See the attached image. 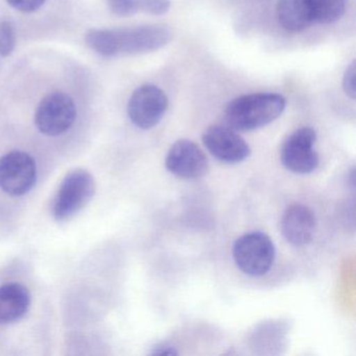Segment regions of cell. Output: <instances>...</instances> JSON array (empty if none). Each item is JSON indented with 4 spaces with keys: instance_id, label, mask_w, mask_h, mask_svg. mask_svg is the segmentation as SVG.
I'll use <instances>...</instances> for the list:
<instances>
[{
    "instance_id": "17",
    "label": "cell",
    "mask_w": 356,
    "mask_h": 356,
    "mask_svg": "<svg viewBox=\"0 0 356 356\" xmlns=\"http://www.w3.org/2000/svg\"><path fill=\"white\" fill-rule=\"evenodd\" d=\"M110 11L118 17H130L138 13L133 0H107Z\"/></svg>"
},
{
    "instance_id": "6",
    "label": "cell",
    "mask_w": 356,
    "mask_h": 356,
    "mask_svg": "<svg viewBox=\"0 0 356 356\" xmlns=\"http://www.w3.org/2000/svg\"><path fill=\"white\" fill-rule=\"evenodd\" d=\"M36 181V162L28 153L10 152L0 159V188L8 195H26L32 191Z\"/></svg>"
},
{
    "instance_id": "18",
    "label": "cell",
    "mask_w": 356,
    "mask_h": 356,
    "mask_svg": "<svg viewBox=\"0 0 356 356\" xmlns=\"http://www.w3.org/2000/svg\"><path fill=\"white\" fill-rule=\"evenodd\" d=\"M356 64L355 61H352V63L348 66L346 70L345 74L343 79V88L346 95L350 99H354L356 97Z\"/></svg>"
},
{
    "instance_id": "14",
    "label": "cell",
    "mask_w": 356,
    "mask_h": 356,
    "mask_svg": "<svg viewBox=\"0 0 356 356\" xmlns=\"http://www.w3.org/2000/svg\"><path fill=\"white\" fill-rule=\"evenodd\" d=\"M314 22L334 24L345 13L346 0H312Z\"/></svg>"
},
{
    "instance_id": "10",
    "label": "cell",
    "mask_w": 356,
    "mask_h": 356,
    "mask_svg": "<svg viewBox=\"0 0 356 356\" xmlns=\"http://www.w3.org/2000/svg\"><path fill=\"white\" fill-rule=\"evenodd\" d=\"M202 139L209 153L226 163H239L251 154V149L245 139L228 126L209 127Z\"/></svg>"
},
{
    "instance_id": "13",
    "label": "cell",
    "mask_w": 356,
    "mask_h": 356,
    "mask_svg": "<svg viewBox=\"0 0 356 356\" xmlns=\"http://www.w3.org/2000/svg\"><path fill=\"white\" fill-rule=\"evenodd\" d=\"M277 16L284 30L302 32L314 22L312 0H279Z\"/></svg>"
},
{
    "instance_id": "16",
    "label": "cell",
    "mask_w": 356,
    "mask_h": 356,
    "mask_svg": "<svg viewBox=\"0 0 356 356\" xmlns=\"http://www.w3.org/2000/svg\"><path fill=\"white\" fill-rule=\"evenodd\" d=\"M137 12L154 16L165 15L170 9V0H133Z\"/></svg>"
},
{
    "instance_id": "20",
    "label": "cell",
    "mask_w": 356,
    "mask_h": 356,
    "mask_svg": "<svg viewBox=\"0 0 356 356\" xmlns=\"http://www.w3.org/2000/svg\"><path fill=\"white\" fill-rule=\"evenodd\" d=\"M178 354V351H177L176 348L172 347V346L168 345V343H161V345H157L156 347L153 348V351H152V355H177Z\"/></svg>"
},
{
    "instance_id": "7",
    "label": "cell",
    "mask_w": 356,
    "mask_h": 356,
    "mask_svg": "<svg viewBox=\"0 0 356 356\" xmlns=\"http://www.w3.org/2000/svg\"><path fill=\"white\" fill-rule=\"evenodd\" d=\"M168 108V99L162 89L155 85H143L129 99L128 115L137 128L149 130L161 122Z\"/></svg>"
},
{
    "instance_id": "15",
    "label": "cell",
    "mask_w": 356,
    "mask_h": 356,
    "mask_svg": "<svg viewBox=\"0 0 356 356\" xmlns=\"http://www.w3.org/2000/svg\"><path fill=\"white\" fill-rule=\"evenodd\" d=\"M16 45V33L14 24L10 20L0 22V57L12 55Z\"/></svg>"
},
{
    "instance_id": "2",
    "label": "cell",
    "mask_w": 356,
    "mask_h": 356,
    "mask_svg": "<svg viewBox=\"0 0 356 356\" xmlns=\"http://www.w3.org/2000/svg\"><path fill=\"white\" fill-rule=\"evenodd\" d=\"M286 101L277 93H254L231 101L225 109L227 126L235 131L257 130L276 120L284 111Z\"/></svg>"
},
{
    "instance_id": "5",
    "label": "cell",
    "mask_w": 356,
    "mask_h": 356,
    "mask_svg": "<svg viewBox=\"0 0 356 356\" xmlns=\"http://www.w3.org/2000/svg\"><path fill=\"white\" fill-rule=\"evenodd\" d=\"M76 107L74 99L63 92H54L39 104L35 124L47 136H59L76 122Z\"/></svg>"
},
{
    "instance_id": "8",
    "label": "cell",
    "mask_w": 356,
    "mask_h": 356,
    "mask_svg": "<svg viewBox=\"0 0 356 356\" xmlns=\"http://www.w3.org/2000/svg\"><path fill=\"white\" fill-rule=\"evenodd\" d=\"M316 133L304 127L289 135L281 147L283 166L293 174L305 175L314 172L318 164V155L314 151Z\"/></svg>"
},
{
    "instance_id": "4",
    "label": "cell",
    "mask_w": 356,
    "mask_h": 356,
    "mask_svg": "<svg viewBox=\"0 0 356 356\" xmlns=\"http://www.w3.org/2000/svg\"><path fill=\"white\" fill-rule=\"evenodd\" d=\"M95 182L90 172L85 170H72L66 175L54 201V216L58 220H70L92 199Z\"/></svg>"
},
{
    "instance_id": "3",
    "label": "cell",
    "mask_w": 356,
    "mask_h": 356,
    "mask_svg": "<svg viewBox=\"0 0 356 356\" xmlns=\"http://www.w3.org/2000/svg\"><path fill=\"white\" fill-rule=\"evenodd\" d=\"M233 258L245 274L264 276L274 264L275 245L266 233H247L233 245Z\"/></svg>"
},
{
    "instance_id": "1",
    "label": "cell",
    "mask_w": 356,
    "mask_h": 356,
    "mask_svg": "<svg viewBox=\"0 0 356 356\" xmlns=\"http://www.w3.org/2000/svg\"><path fill=\"white\" fill-rule=\"evenodd\" d=\"M172 31L168 26H135V28L92 29L85 35L91 51L105 58L136 56L158 51L172 40Z\"/></svg>"
},
{
    "instance_id": "19",
    "label": "cell",
    "mask_w": 356,
    "mask_h": 356,
    "mask_svg": "<svg viewBox=\"0 0 356 356\" xmlns=\"http://www.w3.org/2000/svg\"><path fill=\"white\" fill-rule=\"evenodd\" d=\"M7 3L22 13H33L44 5L45 0H7Z\"/></svg>"
},
{
    "instance_id": "9",
    "label": "cell",
    "mask_w": 356,
    "mask_h": 356,
    "mask_svg": "<svg viewBox=\"0 0 356 356\" xmlns=\"http://www.w3.org/2000/svg\"><path fill=\"white\" fill-rule=\"evenodd\" d=\"M165 166L170 174L185 180H195L205 176L209 162L205 153L193 141H176L166 155Z\"/></svg>"
},
{
    "instance_id": "11",
    "label": "cell",
    "mask_w": 356,
    "mask_h": 356,
    "mask_svg": "<svg viewBox=\"0 0 356 356\" xmlns=\"http://www.w3.org/2000/svg\"><path fill=\"white\" fill-rule=\"evenodd\" d=\"M316 216L307 206L293 204L281 218V232L284 238L296 247L312 243L316 233Z\"/></svg>"
},
{
    "instance_id": "12",
    "label": "cell",
    "mask_w": 356,
    "mask_h": 356,
    "mask_svg": "<svg viewBox=\"0 0 356 356\" xmlns=\"http://www.w3.org/2000/svg\"><path fill=\"white\" fill-rule=\"evenodd\" d=\"M31 305L28 289L19 283L0 286V323L9 324L24 318Z\"/></svg>"
}]
</instances>
